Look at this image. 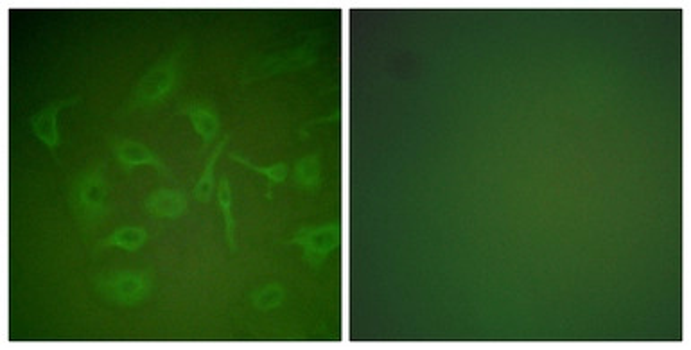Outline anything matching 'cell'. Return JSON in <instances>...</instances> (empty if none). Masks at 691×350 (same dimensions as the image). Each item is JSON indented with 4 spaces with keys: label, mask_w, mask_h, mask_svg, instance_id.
I'll list each match as a JSON object with an SVG mask.
<instances>
[{
    "label": "cell",
    "mask_w": 691,
    "mask_h": 350,
    "mask_svg": "<svg viewBox=\"0 0 691 350\" xmlns=\"http://www.w3.org/2000/svg\"><path fill=\"white\" fill-rule=\"evenodd\" d=\"M193 40L189 33L178 36L173 47L153 63L124 99L119 115L144 112L153 115L175 101L184 83L185 70L191 63Z\"/></svg>",
    "instance_id": "1"
},
{
    "label": "cell",
    "mask_w": 691,
    "mask_h": 350,
    "mask_svg": "<svg viewBox=\"0 0 691 350\" xmlns=\"http://www.w3.org/2000/svg\"><path fill=\"white\" fill-rule=\"evenodd\" d=\"M108 162L99 160L90 166L83 167L76 175L69 178L67 184V205L70 216L78 227L79 234L88 243L97 228L105 225L110 214V180H108Z\"/></svg>",
    "instance_id": "2"
},
{
    "label": "cell",
    "mask_w": 691,
    "mask_h": 350,
    "mask_svg": "<svg viewBox=\"0 0 691 350\" xmlns=\"http://www.w3.org/2000/svg\"><path fill=\"white\" fill-rule=\"evenodd\" d=\"M318 47L320 38L311 35L304 44L286 47L280 51H257L250 56H246L245 62L239 70V81L241 85H252L257 81L275 78L284 72H297V70L307 69L315 65L318 58Z\"/></svg>",
    "instance_id": "3"
},
{
    "label": "cell",
    "mask_w": 691,
    "mask_h": 350,
    "mask_svg": "<svg viewBox=\"0 0 691 350\" xmlns=\"http://www.w3.org/2000/svg\"><path fill=\"white\" fill-rule=\"evenodd\" d=\"M94 289L99 297L112 306L137 307L149 298L153 291V272L121 270L101 273L94 277Z\"/></svg>",
    "instance_id": "4"
},
{
    "label": "cell",
    "mask_w": 691,
    "mask_h": 350,
    "mask_svg": "<svg viewBox=\"0 0 691 350\" xmlns=\"http://www.w3.org/2000/svg\"><path fill=\"white\" fill-rule=\"evenodd\" d=\"M173 114L184 115L191 123L194 130L202 137L200 155L207 153L210 146L221 139V115L218 105L209 97H184L178 99L173 108Z\"/></svg>",
    "instance_id": "5"
},
{
    "label": "cell",
    "mask_w": 691,
    "mask_h": 350,
    "mask_svg": "<svg viewBox=\"0 0 691 350\" xmlns=\"http://www.w3.org/2000/svg\"><path fill=\"white\" fill-rule=\"evenodd\" d=\"M342 243V225L340 221L327 223L322 227H304L298 230L295 236L289 239V245H297L304 252L306 261L313 270H320L325 263L327 255Z\"/></svg>",
    "instance_id": "6"
},
{
    "label": "cell",
    "mask_w": 691,
    "mask_h": 350,
    "mask_svg": "<svg viewBox=\"0 0 691 350\" xmlns=\"http://www.w3.org/2000/svg\"><path fill=\"white\" fill-rule=\"evenodd\" d=\"M108 146H110L115 162L123 169L124 175H132L135 167L151 166L155 167L158 173L167 180H175V176L169 171L166 162L158 157L153 149L148 148L144 142L126 139V137H112L108 140Z\"/></svg>",
    "instance_id": "7"
},
{
    "label": "cell",
    "mask_w": 691,
    "mask_h": 350,
    "mask_svg": "<svg viewBox=\"0 0 691 350\" xmlns=\"http://www.w3.org/2000/svg\"><path fill=\"white\" fill-rule=\"evenodd\" d=\"M81 101V96L65 97L47 103L44 108H40L35 115L29 117V126L35 133L36 139L44 144L45 148L51 151V155L56 158L54 151L62 146V135L58 130V115L67 106H76ZM58 160V158H56Z\"/></svg>",
    "instance_id": "8"
},
{
    "label": "cell",
    "mask_w": 691,
    "mask_h": 350,
    "mask_svg": "<svg viewBox=\"0 0 691 350\" xmlns=\"http://www.w3.org/2000/svg\"><path fill=\"white\" fill-rule=\"evenodd\" d=\"M189 207V198L182 189H157L142 202V210L155 219H178Z\"/></svg>",
    "instance_id": "9"
},
{
    "label": "cell",
    "mask_w": 691,
    "mask_h": 350,
    "mask_svg": "<svg viewBox=\"0 0 691 350\" xmlns=\"http://www.w3.org/2000/svg\"><path fill=\"white\" fill-rule=\"evenodd\" d=\"M149 237L151 234L146 228L124 225V227L117 228L110 236L103 237L92 248V255L101 254L103 250H108V248H121L130 254H137L140 248L148 243Z\"/></svg>",
    "instance_id": "10"
},
{
    "label": "cell",
    "mask_w": 691,
    "mask_h": 350,
    "mask_svg": "<svg viewBox=\"0 0 691 350\" xmlns=\"http://www.w3.org/2000/svg\"><path fill=\"white\" fill-rule=\"evenodd\" d=\"M322 158L318 153L298 158L293 167V184L309 194L320 193L322 189Z\"/></svg>",
    "instance_id": "11"
},
{
    "label": "cell",
    "mask_w": 691,
    "mask_h": 350,
    "mask_svg": "<svg viewBox=\"0 0 691 350\" xmlns=\"http://www.w3.org/2000/svg\"><path fill=\"white\" fill-rule=\"evenodd\" d=\"M232 139V133H225L221 139L218 140L216 148L212 149L207 164L203 167L202 176L200 180L194 185L193 196L196 202L209 203L212 198V193L216 191V180H214V167L218 162L223 149L227 148L228 140Z\"/></svg>",
    "instance_id": "12"
},
{
    "label": "cell",
    "mask_w": 691,
    "mask_h": 350,
    "mask_svg": "<svg viewBox=\"0 0 691 350\" xmlns=\"http://www.w3.org/2000/svg\"><path fill=\"white\" fill-rule=\"evenodd\" d=\"M218 205L223 212L225 219V236H227L228 250L230 254H237L236 239V218H234V194L228 182L227 176L223 175L218 182Z\"/></svg>",
    "instance_id": "13"
},
{
    "label": "cell",
    "mask_w": 691,
    "mask_h": 350,
    "mask_svg": "<svg viewBox=\"0 0 691 350\" xmlns=\"http://www.w3.org/2000/svg\"><path fill=\"white\" fill-rule=\"evenodd\" d=\"M228 158H230L232 162H237V164L245 166L246 169L254 171L257 175H263L264 178L268 180V187L286 182V178H288L289 175V166L286 162H277V164H273V166L261 167L255 166L254 162H250L248 158L241 157V155H237V153H230Z\"/></svg>",
    "instance_id": "14"
},
{
    "label": "cell",
    "mask_w": 691,
    "mask_h": 350,
    "mask_svg": "<svg viewBox=\"0 0 691 350\" xmlns=\"http://www.w3.org/2000/svg\"><path fill=\"white\" fill-rule=\"evenodd\" d=\"M284 295H286V291H284L280 284H266L263 288L254 289L250 293V302H252V306L257 311L268 313V311H273V309L280 307L282 300H284Z\"/></svg>",
    "instance_id": "15"
},
{
    "label": "cell",
    "mask_w": 691,
    "mask_h": 350,
    "mask_svg": "<svg viewBox=\"0 0 691 350\" xmlns=\"http://www.w3.org/2000/svg\"><path fill=\"white\" fill-rule=\"evenodd\" d=\"M340 115H342V112L340 110H336L333 115H329V117H322V119H315V121H309L307 123V126H313V124H324V123H334V121H338L340 119Z\"/></svg>",
    "instance_id": "16"
}]
</instances>
